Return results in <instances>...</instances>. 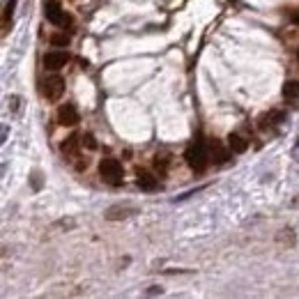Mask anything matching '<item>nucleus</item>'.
<instances>
[{
    "instance_id": "f257e3e1",
    "label": "nucleus",
    "mask_w": 299,
    "mask_h": 299,
    "mask_svg": "<svg viewBox=\"0 0 299 299\" xmlns=\"http://www.w3.org/2000/svg\"><path fill=\"white\" fill-rule=\"evenodd\" d=\"M99 175L104 177V182L111 186H120L122 184V163L118 161V159H102V163H99Z\"/></svg>"
},
{
    "instance_id": "f3484780",
    "label": "nucleus",
    "mask_w": 299,
    "mask_h": 299,
    "mask_svg": "<svg viewBox=\"0 0 299 299\" xmlns=\"http://www.w3.org/2000/svg\"><path fill=\"white\" fill-rule=\"evenodd\" d=\"M30 184H33V189H35V191L42 189L44 179H42V173H39V170H33V173H30Z\"/></svg>"
},
{
    "instance_id": "6ab92c4d",
    "label": "nucleus",
    "mask_w": 299,
    "mask_h": 299,
    "mask_svg": "<svg viewBox=\"0 0 299 299\" xmlns=\"http://www.w3.org/2000/svg\"><path fill=\"white\" fill-rule=\"evenodd\" d=\"M83 145H85L87 150H97V141H94L92 134H85V136H83Z\"/></svg>"
},
{
    "instance_id": "5701e85b",
    "label": "nucleus",
    "mask_w": 299,
    "mask_h": 299,
    "mask_svg": "<svg viewBox=\"0 0 299 299\" xmlns=\"http://www.w3.org/2000/svg\"><path fill=\"white\" fill-rule=\"evenodd\" d=\"M147 294H161V288H159V285H152V288L147 290Z\"/></svg>"
},
{
    "instance_id": "dca6fc26",
    "label": "nucleus",
    "mask_w": 299,
    "mask_h": 299,
    "mask_svg": "<svg viewBox=\"0 0 299 299\" xmlns=\"http://www.w3.org/2000/svg\"><path fill=\"white\" fill-rule=\"evenodd\" d=\"M278 242L281 244H288V246H294V235H292V230H281V235H278Z\"/></svg>"
},
{
    "instance_id": "39448f33",
    "label": "nucleus",
    "mask_w": 299,
    "mask_h": 299,
    "mask_svg": "<svg viewBox=\"0 0 299 299\" xmlns=\"http://www.w3.org/2000/svg\"><path fill=\"white\" fill-rule=\"evenodd\" d=\"M69 62V53L67 51H49V53L44 55V67L49 71H58Z\"/></svg>"
},
{
    "instance_id": "4468645a",
    "label": "nucleus",
    "mask_w": 299,
    "mask_h": 299,
    "mask_svg": "<svg viewBox=\"0 0 299 299\" xmlns=\"http://www.w3.org/2000/svg\"><path fill=\"white\" fill-rule=\"evenodd\" d=\"M168 163H170L168 154H157V157H154V168H157L159 173H163V170L168 168Z\"/></svg>"
},
{
    "instance_id": "a211bd4d",
    "label": "nucleus",
    "mask_w": 299,
    "mask_h": 299,
    "mask_svg": "<svg viewBox=\"0 0 299 299\" xmlns=\"http://www.w3.org/2000/svg\"><path fill=\"white\" fill-rule=\"evenodd\" d=\"M51 44L53 46H67L69 44V35H51Z\"/></svg>"
},
{
    "instance_id": "b1692460",
    "label": "nucleus",
    "mask_w": 299,
    "mask_h": 299,
    "mask_svg": "<svg viewBox=\"0 0 299 299\" xmlns=\"http://www.w3.org/2000/svg\"><path fill=\"white\" fill-rule=\"evenodd\" d=\"M292 19H294V23H299V12H297V14H294Z\"/></svg>"
},
{
    "instance_id": "f8f14e48",
    "label": "nucleus",
    "mask_w": 299,
    "mask_h": 299,
    "mask_svg": "<svg viewBox=\"0 0 299 299\" xmlns=\"http://www.w3.org/2000/svg\"><path fill=\"white\" fill-rule=\"evenodd\" d=\"M283 97L288 99V102H299V83L285 81V85H283Z\"/></svg>"
},
{
    "instance_id": "20e7f679",
    "label": "nucleus",
    "mask_w": 299,
    "mask_h": 299,
    "mask_svg": "<svg viewBox=\"0 0 299 299\" xmlns=\"http://www.w3.org/2000/svg\"><path fill=\"white\" fill-rule=\"evenodd\" d=\"M42 92L44 97L49 99V102H58L60 97H62V92H65V81L60 76H49L42 81Z\"/></svg>"
},
{
    "instance_id": "ddd939ff",
    "label": "nucleus",
    "mask_w": 299,
    "mask_h": 299,
    "mask_svg": "<svg viewBox=\"0 0 299 299\" xmlns=\"http://www.w3.org/2000/svg\"><path fill=\"white\" fill-rule=\"evenodd\" d=\"M14 7H17V0H7L5 12H3V37L10 33V19L14 14Z\"/></svg>"
},
{
    "instance_id": "4be33fe9",
    "label": "nucleus",
    "mask_w": 299,
    "mask_h": 299,
    "mask_svg": "<svg viewBox=\"0 0 299 299\" xmlns=\"http://www.w3.org/2000/svg\"><path fill=\"white\" fill-rule=\"evenodd\" d=\"M87 168V159H81V161H76V170H85Z\"/></svg>"
},
{
    "instance_id": "423d86ee",
    "label": "nucleus",
    "mask_w": 299,
    "mask_h": 299,
    "mask_svg": "<svg viewBox=\"0 0 299 299\" xmlns=\"http://www.w3.org/2000/svg\"><path fill=\"white\" fill-rule=\"evenodd\" d=\"M58 122L62 127H76L78 125V111L71 104H62L58 109Z\"/></svg>"
},
{
    "instance_id": "1a4fd4ad",
    "label": "nucleus",
    "mask_w": 299,
    "mask_h": 299,
    "mask_svg": "<svg viewBox=\"0 0 299 299\" xmlns=\"http://www.w3.org/2000/svg\"><path fill=\"white\" fill-rule=\"evenodd\" d=\"M258 122H260V129L262 131H267V129H272L274 125H278V122H283V113H278V111H272V113H265L262 115L260 120H258Z\"/></svg>"
},
{
    "instance_id": "9b49d317",
    "label": "nucleus",
    "mask_w": 299,
    "mask_h": 299,
    "mask_svg": "<svg viewBox=\"0 0 299 299\" xmlns=\"http://www.w3.org/2000/svg\"><path fill=\"white\" fill-rule=\"evenodd\" d=\"M228 147L233 150V152L242 154V152H246L249 143H246V138H244V136H239V134H230V136H228Z\"/></svg>"
},
{
    "instance_id": "393cba45",
    "label": "nucleus",
    "mask_w": 299,
    "mask_h": 299,
    "mask_svg": "<svg viewBox=\"0 0 299 299\" xmlns=\"http://www.w3.org/2000/svg\"><path fill=\"white\" fill-rule=\"evenodd\" d=\"M297 58H299V53H297Z\"/></svg>"
},
{
    "instance_id": "9d476101",
    "label": "nucleus",
    "mask_w": 299,
    "mask_h": 299,
    "mask_svg": "<svg viewBox=\"0 0 299 299\" xmlns=\"http://www.w3.org/2000/svg\"><path fill=\"white\" fill-rule=\"evenodd\" d=\"M138 186H141L143 191H154L159 186V179L154 177V175H150V173H138Z\"/></svg>"
},
{
    "instance_id": "aec40b11",
    "label": "nucleus",
    "mask_w": 299,
    "mask_h": 299,
    "mask_svg": "<svg viewBox=\"0 0 299 299\" xmlns=\"http://www.w3.org/2000/svg\"><path fill=\"white\" fill-rule=\"evenodd\" d=\"M19 104H21V99L19 97H10V109L12 111H19Z\"/></svg>"
},
{
    "instance_id": "0eeeda50",
    "label": "nucleus",
    "mask_w": 299,
    "mask_h": 299,
    "mask_svg": "<svg viewBox=\"0 0 299 299\" xmlns=\"http://www.w3.org/2000/svg\"><path fill=\"white\" fill-rule=\"evenodd\" d=\"M136 212L138 210L134 205H111L104 217L109 219V221H120V219H127V217H131V214H136Z\"/></svg>"
},
{
    "instance_id": "f03ea898",
    "label": "nucleus",
    "mask_w": 299,
    "mask_h": 299,
    "mask_svg": "<svg viewBox=\"0 0 299 299\" xmlns=\"http://www.w3.org/2000/svg\"><path fill=\"white\" fill-rule=\"evenodd\" d=\"M44 17L49 19L53 26H60V28H67L71 23L69 14L62 12V7H60L58 0H46V5H44Z\"/></svg>"
},
{
    "instance_id": "6e6552de",
    "label": "nucleus",
    "mask_w": 299,
    "mask_h": 299,
    "mask_svg": "<svg viewBox=\"0 0 299 299\" xmlns=\"http://www.w3.org/2000/svg\"><path fill=\"white\" fill-rule=\"evenodd\" d=\"M81 143L83 141H78V136H69L65 143H62V145H60V152L65 154L69 161H74V159H76V152H78V145H81Z\"/></svg>"
},
{
    "instance_id": "412c9836",
    "label": "nucleus",
    "mask_w": 299,
    "mask_h": 299,
    "mask_svg": "<svg viewBox=\"0 0 299 299\" xmlns=\"http://www.w3.org/2000/svg\"><path fill=\"white\" fill-rule=\"evenodd\" d=\"M292 159L294 161H299V138H297V143H294V147H292Z\"/></svg>"
},
{
    "instance_id": "2eb2a0df",
    "label": "nucleus",
    "mask_w": 299,
    "mask_h": 299,
    "mask_svg": "<svg viewBox=\"0 0 299 299\" xmlns=\"http://www.w3.org/2000/svg\"><path fill=\"white\" fill-rule=\"evenodd\" d=\"M212 157H214V161H217V163H226V161H228V152H226V150H221L219 145L212 147Z\"/></svg>"
},
{
    "instance_id": "7ed1b4c3",
    "label": "nucleus",
    "mask_w": 299,
    "mask_h": 299,
    "mask_svg": "<svg viewBox=\"0 0 299 299\" xmlns=\"http://www.w3.org/2000/svg\"><path fill=\"white\" fill-rule=\"evenodd\" d=\"M184 157H186V163H189L196 173H203V170L207 168V152H205V145H203V143H193V145H189V150H186Z\"/></svg>"
}]
</instances>
